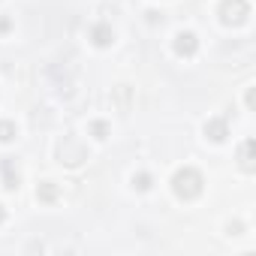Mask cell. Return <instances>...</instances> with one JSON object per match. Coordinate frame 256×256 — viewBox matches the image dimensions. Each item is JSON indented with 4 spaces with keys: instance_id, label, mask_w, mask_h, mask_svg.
<instances>
[{
    "instance_id": "obj_9",
    "label": "cell",
    "mask_w": 256,
    "mask_h": 256,
    "mask_svg": "<svg viewBox=\"0 0 256 256\" xmlns=\"http://www.w3.org/2000/svg\"><path fill=\"white\" fill-rule=\"evenodd\" d=\"M133 187H136V190H148V187H151V175H148V172L133 175Z\"/></svg>"
},
{
    "instance_id": "obj_3",
    "label": "cell",
    "mask_w": 256,
    "mask_h": 256,
    "mask_svg": "<svg viewBox=\"0 0 256 256\" xmlns=\"http://www.w3.org/2000/svg\"><path fill=\"white\" fill-rule=\"evenodd\" d=\"M196 48H199V40H196V34H190V30H181V34L175 36V52H178L181 58H193V54H196Z\"/></svg>"
},
{
    "instance_id": "obj_2",
    "label": "cell",
    "mask_w": 256,
    "mask_h": 256,
    "mask_svg": "<svg viewBox=\"0 0 256 256\" xmlns=\"http://www.w3.org/2000/svg\"><path fill=\"white\" fill-rule=\"evenodd\" d=\"M220 16H223L226 24H241L250 16V4H247V0H223V4H220Z\"/></svg>"
},
{
    "instance_id": "obj_12",
    "label": "cell",
    "mask_w": 256,
    "mask_h": 256,
    "mask_svg": "<svg viewBox=\"0 0 256 256\" xmlns=\"http://www.w3.org/2000/svg\"><path fill=\"white\" fill-rule=\"evenodd\" d=\"M6 220V211H4V205H0V223H4Z\"/></svg>"
},
{
    "instance_id": "obj_1",
    "label": "cell",
    "mask_w": 256,
    "mask_h": 256,
    "mask_svg": "<svg viewBox=\"0 0 256 256\" xmlns=\"http://www.w3.org/2000/svg\"><path fill=\"white\" fill-rule=\"evenodd\" d=\"M202 175L193 169V166H184V169H178L175 172V178H172V190H175V196L178 199H196L199 193H202Z\"/></svg>"
},
{
    "instance_id": "obj_8",
    "label": "cell",
    "mask_w": 256,
    "mask_h": 256,
    "mask_svg": "<svg viewBox=\"0 0 256 256\" xmlns=\"http://www.w3.org/2000/svg\"><path fill=\"white\" fill-rule=\"evenodd\" d=\"M16 124L12 120H0V142H12L16 139Z\"/></svg>"
},
{
    "instance_id": "obj_4",
    "label": "cell",
    "mask_w": 256,
    "mask_h": 256,
    "mask_svg": "<svg viewBox=\"0 0 256 256\" xmlns=\"http://www.w3.org/2000/svg\"><path fill=\"white\" fill-rule=\"evenodd\" d=\"M205 136H208L211 142H223V139H226V120H223V118H211V120L205 124Z\"/></svg>"
},
{
    "instance_id": "obj_10",
    "label": "cell",
    "mask_w": 256,
    "mask_h": 256,
    "mask_svg": "<svg viewBox=\"0 0 256 256\" xmlns=\"http://www.w3.org/2000/svg\"><path fill=\"white\" fill-rule=\"evenodd\" d=\"M90 133H94L96 139H106V136H108V126H106L102 120H94V124H90Z\"/></svg>"
},
{
    "instance_id": "obj_7",
    "label": "cell",
    "mask_w": 256,
    "mask_h": 256,
    "mask_svg": "<svg viewBox=\"0 0 256 256\" xmlns=\"http://www.w3.org/2000/svg\"><path fill=\"white\" fill-rule=\"evenodd\" d=\"M250 154H253V139H247V142L241 145V169H244V172H253V160H250Z\"/></svg>"
},
{
    "instance_id": "obj_11",
    "label": "cell",
    "mask_w": 256,
    "mask_h": 256,
    "mask_svg": "<svg viewBox=\"0 0 256 256\" xmlns=\"http://www.w3.org/2000/svg\"><path fill=\"white\" fill-rule=\"evenodd\" d=\"M0 30H10V18H0Z\"/></svg>"
},
{
    "instance_id": "obj_5",
    "label": "cell",
    "mask_w": 256,
    "mask_h": 256,
    "mask_svg": "<svg viewBox=\"0 0 256 256\" xmlns=\"http://www.w3.org/2000/svg\"><path fill=\"white\" fill-rule=\"evenodd\" d=\"M90 36H94V42H96L100 48L112 46V40H114V34H112V28H108V24H96V28L90 30Z\"/></svg>"
},
{
    "instance_id": "obj_6",
    "label": "cell",
    "mask_w": 256,
    "mask_h": 256,
    "mask_svg": "<svg viewBox=\"0 0 256 256\" xmlns=\"http://www.w3.org/2000/svg\"><path fill=\"white\" fill-rule=\"evenodd\" d=\"M36 199H40V202H46V205L58 202V184H52V181H42V184L36 187Z\"/></svg>"
}]
</instances>
